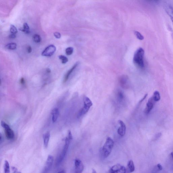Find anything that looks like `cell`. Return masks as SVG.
<instances>
[{
	"mask_svg": "<svg viewBox=\"0 0 173 173\" xmlns=\"http://www.w3.org/2000/svg\"><path fill=\"white\" fill-rule=\"evenodd\" d=\"M152 97L155 101L156 102H158L161 99L160 93L158 91H155L154 92Z\"/></svg>",
	"mask_w": 173,
	"mask_h": 173,
	"instance_id": "21",
	"label": "cell"
},
{
	"mask_svg": "<svg viewBox=\"0 0 173 173\" xmlns=\"http://www.w3.org/2000/svg\"><path fill=\"white\" fill-rule=\"evenodd\" d=\"M126 169V173H131L134 171L135 169L134 164L132 160H131L128 162Z\"/></svg>",
	"mask_w": 173,
	"mask_h": 173,
	"instance_id": "17",
	"label": "cell"
},
{
	"mask_svg": "<svg viewBox=\"0 0 173 173\" xmlns=\"http://www.w3.org/2000/svg\"><path fill=\"white\" fill-rule=\"evenodd\" d=\"M57 173H66V172L64 170H62Z\"/></svg>",
	"mask_w": 173,
	"mask_h": 173,
	"instance_id": "37",
	"label": "cell"
},
{
	"mask_svg": "<svg viewBox=\"0 0 173 173\" xmlns=\"http://www.w3.org/2000/svg\"><path fill=\"white\" fill-rule=\"evenodd\" d=\"M162 134L161 133H159L156 134L154 137L153 139V141H155L158 140L161 137Z\"/></svg>",
	"mask_w": 173,
	"mask_h": 173,
	"instance_id": "29",
	"label": "cell"
},
{
	"mask_svg": "<svg viewBox=\"0 0 173 173\" xmlns=\"http://www.w3.org/2000/svg\"><path fill=\"white\" fill-rule=\"evenodd\" d=\"M20 30L21 32H23L25 34H27L30 33L29 27L27 23H24V24H23V28L20 29Z\"/></svg>",
	"mask_w": 173,
	"mask_h": 173,
	"instance_id": "20",
	"label": "cell"
},
{
	"mask_svg": "<svg viewBox=\"0 0 173 173\" xmlns=\"http://www.w3.org/2000/svg\"><path fill=\"white\" fill-rule=\"evenodd\" d=\"M147 94H146V95H145L144 96V98H143V99L141 100L140 102H142L143 101H144V100L145 99H146V97L147 96Z\"/></svg>",
	"mask_w": 173,
	"mask_h": 173,
	"instance_id": "35",
	"label": "cell"
},
{
	"mask_svg": "<svg viewBox=\"0 0 173 173\" xmlns=\"http://www.w3.org/2000/svg\"><path fill=\"white\" fill-rule=\"evenodd\" d=\"M109 173H126V169L124 166L118 164L112 167Z\"/></svg>",
	"mask_w": 173,
	"mask_h": 173,
	"instance_id": "8",
	"label": "cell"
},
{
	"mask_svg": "<svg viewBox=\"0 0 173 173\" xmlns=\"http://www.w3.org/2000/svg\"><path fill=\"white\" fill-rule=\"evenodd\" d=\"M144 51L142 48H138L134 53L133 61L134 64L140 68L144 67Z\"/></svg>",
	"mask_w": 173,
	"mask_h": 173,
	"instance_id": "2",
	"label": "cell"
},
{
	"mask_svg": "<svg viewBox=\"0 0 173 173\" xmlns=\"http://www.w3.org/2000/svg\"><path fill=\"white\" fill-rule=\"evenodd\" d=\"M54 36L55 37L57 38V39H60L61 37V34L60 33L57 32H55L54 33Z\"/></svg>",
	"mask_w": 173,
	"mask_h": 173,
	"instance_id": "30",
	"label": "cell"
},
{
	"mask_svg": "<svg viewBox=\"0 0 173 173\" xmlns=\"http://www.w3.org/2000/svg\"><path fill=\"white\" fill-rule=\"evenodd\" d=\"M92 173H97V172L95 169H92Z\"/></svg>",
	"mask_w": 173,
	"mask_h": 173,
	"instance_id": "39",
	"label": "cell"
},
{
	"mask_svg": "<svg viewBox=\"0 0 173 173\" xmlns=\"http://www.w3.org/2000/svg\"><path fill=\"white\" fill-rule=\"evenodd\" d=\"M2 126L5 129V135L7 139L9 140L13 139L15 137V134L9 126L6 123H4Z\"/></svg>",
	"mask_w": 173,
	"mask_h": 173,
	"instance_id": "5",
	"label": "cell"
},
{
	"mask_svg": "<svg viewBox=\"0 0 173 173\" xmlns=\"http://www.w3.org/2000/svg\"><path fill=\"white\" fill-rule=\"evenodd\" d=\"M54 158L53 156L49 155L47 158L45 165L43 173H47L53 165Z\"/></svg>",
	"mask_w": 173,
	"mask_h": 173,
	"instance_id": "10",
	"label": "cell"
},
{
	"mask_svg": "<svg viewBox=\"0 0 173 173\" xmlns=\"http://www.w3.org/2000/svg\"><path fill=\"white\" fill-rule=\"evenodd\" d=\"M12 173H21L20 172H18V169L14 167H12Z\"/></svg>",
	"mask_w": 173,
	"mask_h": 173,
	"instance_id": "31",
	"label": "cell"
},
{
	"mask_svg": "<svg viewBox=\"0 0 173 173\" xmlns=\"http://www.w3.org/2000/svg\"><path fill=\"white\" fill-rule=\"evenodd\" d=\"M46 71L48 73H50L51 72V70L50 69V68H47L46 69Z\"/></svg>",
	"mask_w": 173,
	"mask_h": 173,
	"instance_id": "36",
	"label": "cell"
},
{
	"mask_svg": "<svg viewBox=\"0 0 173 173\" xmlns=\"http://www.w3.org/2000/svg\"><path fill=\"white\" fill-rule=\"evenodd\" d=\"M10 32L11 33V34L13 35H16V34L18 33V29L13 25H11Z\"/></svg>",
	"mask_w": 173,
	"mask_h": 173,
	"instance_id": "24",
	"label": "cell"
},
{
	"mask_svg": "<svg viewBox=\"0 0 173 173\" xmlns=\"http://www.w3.org/2000/svg\"><path fill=\"white\" fill-rule=\"evenodd\" d=\"M155 102H156L154 100L152 97L149 98L144 110V112L145 114H148L150 112L151 110L153 109Z\"/></svg>",
	"mask_w": 173,
	"mask_h": 173,
	"instance_id": "11",
	"label": "cell"
},
{
	"mask_svg": "<svg viewBox=\"0 0 173 173\" xmlns=\"http://www.w3.org/2000/svg\"><path fill=\"white\" fill-rule=\"evenodd\" d=\"M27 52L28 53H30L32 51V48L30 46H29L27 47Z\"/></svg>",
	"mask_w": 173,
	"mask_h": 173,
	"instance_id": "33",
	"label": "cell"
},
{
	"mask_svg": "<svg viewBox=\"0 0 173 173\" xmlns=\"http://www.w3.org/2000/svg\"><path fill=\"white\" fill-rule=\"evenodd\" d=\"M33 39L34 42L36 43H39L41 40V37L38 34H35L33 37Z\"/></svg>",
	"mask_w": 173,
	"mask_h": 173,
	"instance_id": "25",
	"label": "cell"
},
{
	"mask_svg": "<svg viewBox=\"0 0 173 173\" xmlns=\"http://www.w3.org/2000/svg\"><path fill=\"white\" fill-rule=\"evenodd\" d=\"M78 64L79 63L78 62H77L73 66V67L71 68V69L68 70V71L67 72V73L66 74L64 78V83H66L67 82L68 80V79H69L70 76L71 75L72 72L74 71V70L78 67Z\"/></svg>",
	"mask_w": 173,
	"mask_h": 173,
	"instance_id": "15",
	"label": "cell"
},
{
	"mask_svg": "<svg viewBox=\"0 0 173 173\" xmlns=\"http://www.w3.org/2000/svg\"><path fill=\"white\" fill-rule=\"evenodd\" d=\"M119 84L122 88L128 89L130 88V82L129 78L125 75L120 77L119 80Z\"/></svg>",
	"mask_w": 173,
	"mask_h": 173,
	"instance_id": "7",
	"label": "cell"
},
{
	"mask_svg": "<svg viewBox=\"0 0 173 173\" xmlns=\"http://www.w3.org/2000/svg\"><path fill=\"white\" fill-rule=\"evenodd\" d=\"M59 58L61 61L62 63L65 64L68 61V59L67 57L64 55H60L59 57Z\"/></svg>",
	"mask_w": 173,
	"mask_h": 173,
	"instance_id": "26",
	"label": "cell"
},
{
	"mask_svg": "<svg viewBox=\"0 0 173 173\" xmlns=\"http://www.w3.org/2000/svg\"><path fill=\"white\" fill-rule=\"evenodd\" d=\"M59 111L58 109L57 108L53 109L52 111V121L53 123L56 122L59 116Z\"/></svg>",
	"mask_w": 173,
	"mask_h": 173,
	"instance_id": "18",
	"label": "cell"
},
{
	"mask_svg": "<svg viewBox=\"0 0 173 173\" xmlns=\"http://www.w3.org/2000/svg\"><path fill=\"white\" fill-rule=\"evenodd\" d=\"M114 141L110 137L106 138L105 144L102 148V152L104 158H106L109 155L114 147Z\"/></svg>",
	"mask_w": 173,
	"mask_h": 173,
	"instance_id": "3",
	"label": "cell"
},
{
	"mask_svg": "<svg viewBox=\"0 0 173 173\" xmlns=\"http://www.w3.org/2000/svg\"><path fill=\"white\" fill-rule=\"evenodd\" d=\"M72 139H73V137H72L71 131H68V136L65 138L64 146L57 160L56 163L57 165L60 164L64 159L67 153L68 149L69 148L70 142Z\"/></svg>",
	"mask_w": 173,
	"mask_h": 173,
	"instance_id": "1",
	"label": "cell"
},
{
	"mask_svg": "<svg viewBox=\"0 0 173 173\" xmlns=\"http://www.w3.org/2000/svg\"><path fill=\"white\" fill-rule=\"evenodd\" d=\"M116 98L117 102L119 103H123L125 102V94L121 90H118L117 92Z\"/></svg>",
	"mask_w": 173,
	"mask_h": 173,
	"instance_id": "13",
	"label": "cell"
},
{
	"mask_svg": "<svg viewBox=\"0 0 173 173\" xmlns=\"http://www.w3.org/2000/svg\"><path fill=\"white\" fill-rule=\"evenodd\" d=\"M17 44L15 43L8 44L5 46V48L9 50H15L17 48Z\"/></svg>",
	"mask_w": 173,
	"mask_h": 173,
	"instance_id": "23",
	"label": "cell"
},
{
	"mask_svg": "<svg viewBox=\"0 0 173 173\" xmlns=\"http://www.w3.org/2000/svg\"><path fill=\"white\" fill-rule=\"evenodd\" d=\"M74 52V48L72 47H69L66 49L65 52L67 55H71Z\"/></svg>",
	"mask_w": 173,
	"mask_h": 173,
	"instance_id": "27",
	"label": "cell"
},
{
	"mask_svg": "<svg viewBox=\"0 0 173 173\" xmlns=\"http://www.w3.org/2000/svg\"><path fill=\"white\" fill-rule=\"evenodd\" d=\"M25 78H21L20 80V84L22 85H24L25 84Z\"/></svg>",
	"mask_w": 173,
	"mask_h": 173,
	"instance_id": "32",
	"label": "cell"
},
{
	"mask_svg": "<svg viewBox=\"0 0 173 173\" xmlns=\"http://www.w3.org/2000/svg\"><path fill=\"white\" fill-rule=\"evenodd\" d=\"M134 34H135L136 37L138 39L140 40H142L144 39V36L139 32L136 31L134 32Z\"/></svg>",
	"mask_w": 173,
	"mask_h": 173,
	"instance_id": "28",
	"label": "cell"
},
{
	"mask_svg": "<svg viewBox=\"0 0 173 173\" xmlns=\"http://www.w3.org/2000/svg\"><path fill=\"white\" fill-rule=\"evenodd\" d=\"M170 157H171L172 159L173 160V152H172L170 153Z\"/></svg>",
	"mask_w": 173,
	"mask_h": 173,
	"instance_id": "38",
	"label": "cell"
},
{
	"mask_svg": "<svg viewBox=\"0 0 173 173\" xmlns=\"http://www.w3.org/2000/svg\"><path fill=\"white\" fill-rule=\"evenodd\" d=\"M55 47L53 45L48 46L45 49L42 53V56L47 57H50L53 55L56 51Z\"/></svg>",
	"mask_w": 173,
	"mask_h": 173,
	"instance_id": "6",
	"label": "cell"
},
{
	"mask_svg": "<svg viewBox=\"0 0 173 173\" xmlns=\"http://www.w3.org/2000/svg\"><path fill=\"white\" fill-rule=\"evenodd\" d=\"M83 103H84V106L78 112L77 115L78 118H80L81 117L86 114L89 111L91 106L93 105L92 102L91 100L86 96H84L83 98Z\"/></svg>",
	"mask_w": 173,
	"mask_h": 173,
	"instance_id": "4",
	"label": "cell"
},
{
	"mask_svg": "<svg viewBox=\"0 0 173 173\" xmlns=\"http://www.w3.org/2000/svg\"><path fill=\"white\" fill-rule=\"evenodd\" d=\"M50 133L49 132L43 134V139L44 145L45 147L47 148L48 146L49 141H50Z\"/></svg>",
	"mask_w": 173,
	"mask_h": 173,
	"instance_id": "16",
	"label": "cell"
},
{
	"mask_svg": "<svg viewBox=\"0 0 173 173\" xmlns=\"http://www.w3.org/2000/svg\"><path fill=\"white\" fill-rule=\"evenodd\" d=\"M74 173H82L84 169V165L82 161L79 159H76L74 161Z\"/></svg>",
	"mask_w": 173,
	"mask_h": 173,
	"instance_id": "9",
	"label": "cell"
},
{
	"mask_svg": "<svg viewBox=\"0 0 173 173\" xmlns=\"http://www.w3.org/2000/svg\"><path fill=\"white\" fill-rule=\"evenodd\" d=\"M164 6L166 12L169 17L173 24V8L168 4H166Z\"/></svg>",
	"mask_w": 173,
	"mask_h": 173,
	"instance_id": "14",
	"label": "cell"
},
{
	"mask_svg": "<svg viewBox=\"0 0 173 173\" xmlns=\"http://www.w3.org/2000/svg\"><path fill=\"white\" fill-rule=\"evenodd\" d=\"M4 138L3 136H2V134H0V143L1 144V143L3 142Z\"/></svg>",
	"mask_w": 173,
	"mask_h": 173,
	"instance_id": "34",
	"label": "cell"
},
{
	"mask_svg": "<svg viewBox=\"0 0 173 173\" xmlns=\"http://www.w3.org/2000/svg\"><path fill=\"white\" fill-rule=\"evenodd\" d=\"M4 173H10V166L7 160H5L4 165Z\"/></svg>",
	"mask_w": 173,
	"mask_h": 173,
	"instance_id": "19",
	"label": "cell"
},
{
	"mask_svg": "<svg viewBox=\"0 0 173 173\" xmlns=\"http://www.w3.org/2000/svg\"><path fill=\"white\" fill-rule=\"evenodd\" d=\"M163 169V167L160 164H157L153 167L151 173H157Z\"/></svg>",
	"mask_w": 173,
	"mask_h": 173,
	"instance_id": "22",
	"label": "cell"
},
{
	"mask_svg": "<svg viewBox=\"0 0 173 173\" xmlns=\"http://www.w3.org/2000/svg\"><path fill=\"white\" fill-rule=\"evenodd\" d=\"M118 123L120 125V127L117 130V133L119 136L123 137L125 135L126 133V125L121 120H118Z\"/></svg>",
	"mask_w": 173,
	"mask_h": 173,
	"instance_id": "12",
	"label": "cell"
}]
</instances>
